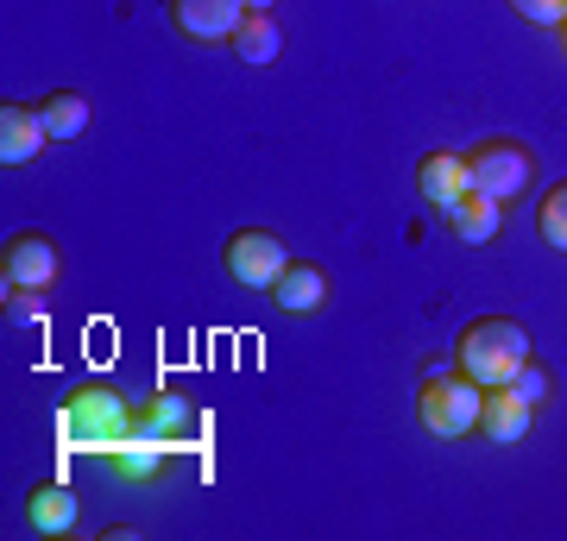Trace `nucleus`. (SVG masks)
<instances>
[{"label": "nucleus", "mask_w": 567, "mask_h": 541, "mask_svg": "<svg viewBox=\"0 0 567 541\" xmlns=\"http://www.w3.org/2000/svg\"><path fill=\"white\" fill-rule=\"evenodd\" d=\"M76 517H82V498L63 479H39L32 491H25V522H32L39 535H70Z\"/></svg>", "instance_id": "nucleus-14"}, {"label": "nucleus", "mask_w": 567, "mask_h": 541, "mask_svg": "<svg viewBox=\"0 0 567 541\" xmlns=\"http://www.w3.org/2000/svg\"><path fill=\"white\" fill-rule=\"evenodd\" d=\"M473 183H466V152H429L416 164V196L435 208V215H454V201L466 196Z\"/></svg>", "instance_id": "nucleus-11"}, {"label": "nucleus", "mask_w": 567, "mask_h": 541, "mask_svg": "<svg viewBox=\"0 0 567 541\" xmlns=\"http://www.w3.org/2000/svg\"><path fill=\"white\" fill-rule=\"evenodd\" d=\"M328 296H334V283H328L322 264H309V259H290L284 264V278L271 283V302H278V315H290V321L322 315Z\"/></svg>", "instance_id": "nucleus-9"}, {"label": "nucleus", "mask_w": 567, "mask_h": 541, "mask_svg": "<svg viewBox=\"0 0 567 541\" xmlns=\"http://www.w3.org/2000/svg\"><path fill=\"white\" fill-rule=\"evenodd\" d=\"M39 121L51 139H76L89 126V95L82 89H51V95H39Z\"/></svg>", "instance_id": "nucleus-17"}, {"label": "nucleus", "mask_w": 567, "mask_h": 541, "mask_svg": "<svg viewBox=\"0 0 567 541\" xmlns=\"http://www.w3.org/2000/svg\"><path fill=\"white\" fill-rule=\"evenodd\" d=\"M51 145L39 121V101H0V158L7 164H32Z\"/></svg>", "instance_id": "nucleus-12"}, {"label": "nucleus", "mask_w": 567, "mask_h": 541, "mask_svg": "<svg viewBox=\"0 0 567 541\" xmlns=\"http://www.w3.org/2000/svg\"><path fill=\"white\" fill-rule=\"evenodd\" d=\"M227 44H234V58H240V63L265 70V63H278V58H284V25L271 20V13H246L240 32H234Z\"/></svg>", "instance_id": "nucleus-16"}, {"label": "nucleus", "mask_w": 567, "mask_h": 541, "mask_svg": "<svg viewBox=\"0 0 567 541\" xmlns=\"http://www.w3.org/2000/svg\"><path fill=\"white\" fill-rule=\"evenodd\" d=\"M63 271V252L51 233H13V240L0 246V290H51Z\"/></svg>", "instance_id": "nucleus-6"}, {"label": "nucleus", "mask_w": 567, "mask_h": 541, "mask_svg": "<svg viewBox=\"0 0 567 541\" xmlns=\"http://www.w3.org/2000/svg\"><path fill=\"white\" fill-rule=\"evenodd\" d=\"M536 233H543V246L567 252V183L543 189V201H536Z\"/></svg>", "instance_id": "nucleus-18"}, {"label": "nucleus", "mask_w": 567, "mask_h": 541, "mask_svg": "<svg viewBox=\"0 0 567 541\" xmlns=\"http://www.w3.org/2000/svg\"><path fill=\"white\" fill-rule=\"evenodd\" d=\"M466 183L473 189H486V196L498 201H517L536 183V152H529L524 139H480V145H466Z\"/></svg>", "instance_id": "nucleus-4"}, {"label": "nucleus", "mask_w": 567, "mask_h": 541, "mask_svg": "<svg viewBox=\"0 0 567 541\" xmlns=\"http://www.w3.org/2000/svg\"><path fill=\"white\" fill-rule=\"evenodd\" d=\"M271 7H278V0H246V13H271Z\"/></svg>", "instance_id": "nucleus-21"}, {"label": "nucleus", "mask_w": 567, "mask_h": 541, "mask_svg": "<svg viewBox=\"0 0 567 541\" xmlns=\"http://www.w3.org/2000/svg\"><path fill=\"white\" fill-rule=\"evenodd\" d=\"M221 264L240 290H271V283L284 278V264H290V246H284L271 227H240V233H227Z\"/></svg>", "instance_id": "nucleus-5"}, {"label": "nucleus", "mask_w": 567, "mask_h": 541, "mask_svg": "<svg viewBox=\"0 0 567 541\" xmlns=\"http://www.w3.org/2000/svg\"><path fill=\"white\" fill-rule=\"evenodd\" d=\"M529 360H536V341H529V327L517 315H480V321H466L461 341H454V365H461L480 391L511 384Z\"/></svg>", "instance_id": "nucleus-1"}, {"label": "nucleus", "mask_w": 567, "mask_h": 541, "mask_svg": "<svg viewBox=\"0 0 567 541\" xmlns=\"http://www.w3.org/2000/svg\"><path fill=\"white\" fill-rule=\"evenodd\" d=\"M58 435L70 447H82V454H102V447H114L121 435H133V403H126L107 378H89L63 397Z\"/></svg>", "instance_id": "nucleus-2"}, {"label": "nucleus", "mask_w": 567, "mask_h": 541, "mask_svg": "<svg viewBox=\"0 0 567 541\" xmlns=\"http://www.w3.org/2000/svg\"><path fill=\"white\" fill-rule=\"evenodd\" d=\"M480 409H486V391L466 378L461 365L454 372H429L416 384V422L442 441H461V435H480Z\"/></svg>", "instance_id": "nucleus-3"}, {"label": "nucleus", "mask_w": 567, "mask_h": 541, "mask_svg": "<svg viewBox=\"0 0 567 541\" xmlns=\"http://www.w3.org/2000/svg\"><path fill=\"white\" fill-rule=\"evenodd\" d=\"M246 20V0H171V25L189 44H227Z\"/></svg>", "instance_id": "nucleus-8"}, {"label": "nucleus", "mask_w": 567, "mask_h": 541, "mask_svg": "<svg viewBox=\"0 0 567 541\" xmlns=\"http://www.w3.org/2000/svg\"><path fill=\"white\" fill-rule=\"evenodd\" d=\"M511 391H517V397H529V403H548V372H543L536 360H529L524 372L511 378Z\"/></svg>", "instance_id": "nucleus-20"}, {"label": "nucleus", "mask_w": 567, "mask_h": 541, "mask_svg": "<svg viewBox=\"0 0 567 541\" xmlns=\"http://www.w3.org/2000/svg\"><path fill=\"white\" fill-rule=\"evenodd\" d=\"M555 39H561V51H567V20H561V25H555Z\"/></svg>", "instance_id": "nucleus-22"}, {"label": "nucleus", "mask_w": 567, "mask_h": 541, "mask_svg": "<svg viewBox=\"0 0 567 541\" xmlns=\"http://www.w3.org/2000/svg\"><path fill=\"white\" fill-rule=\"evenodd\" d=\"M511 13H517V20H529V25H548V32H555V25L567 20V0H511Z\"/></svg>", "instance_id": "nucleus-19"}, {"label": "nucleus", "mask_w": 567, "mask_h": 541, "mask_svg": "<svg viewBox=\"0 0 567 541\" xmlns=\"http://www.w3.org/2000/svg\"><path fill=\"white\" fill-rule=\"evenodd\" d=\"M529 422H536V403L517 397L511 384H492L486 409H480V435H486V441H498V447H517L529 435Z\"/></svg>", "instance_id": "nucleus-13"}, {"label": "nucleus", "mask_w": 567, "mask_h": 541, "mask_svg": "<svg viewBox=\"0 0 567 541\" xmlns=\"http://www.w3.org/2000/svg\"><path fill=\"white\" fill-rule=\"evenodd\" d=\"M133 428L164 447H189L203 435V416H196V403L183 397V391H152L145 403H133Z\"/></svg>", "instance_id": "nucleus-7"}, {"label": "nucleus", "mask_w": 567, "mask_h": 541, "mask_svg": "<svg viewBox=\"0 0 567 541\" xmlns=\"http://www.w3.org/2000/svg\"><path fill=\"white\" fill-rule=\"evenodd\" d=\"M171 454H177V447H164V441H152V435H140V428H133V435H121L114 447H102L95 460H102L121 485H152V479H164Z\"/></svg>", "instance_id": "nucleus-10"}, {"label": "nucleus", "mask_w": 567, "mask_h": 541, "mask_svg": "<svg viewBox=\"0 0 567 541\" xmlns=\"http://www.w3.org/2000/svg\"><path fill=\"white\" fill-rule=\"evenodd\" d=\"M498 221H505V201L486 196V189H466V196L454 201V215H447V227H454V233H461L466 246L498 240Z\"/></svg>", "instance_id": "nucleus-15"}]
</instances>
